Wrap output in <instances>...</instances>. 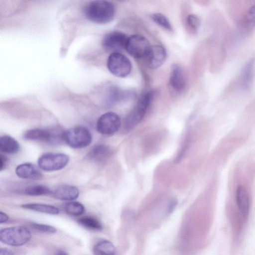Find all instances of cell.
Masks as SVG:
<instances>
[{"instance_id": "obj_1", "label": "cell", "mask_w": 255, "mask_h": 255, "mask_svg": "<svg viewBox=\"0 0 255 255\" xmlns=\"http://www.w3.org/2000/svg\"><path fill=\"white\" fill-rule=\"evenodd\" d=\"M115 14V7L107 0H93L86 5L85 14L88 19L98 24L110 22Z\"/></svg>"}, {"instance_id": "obj_2", "label": "cell", "mask_w": 255, "mask_h": 255, "mask_svg": "<svg viewBox=\"0 0 255 255\" xmlns=\"http://www.w3.org/2000/svg\"><path fill=\"white\" fill-rule=\"evenodd\" d=\"M64 130L58 126L49 128H35L27 130L23 135L25 139L43 141L51 144L63 140Z\"/></svg>"}, {"instance_id": "obj_3", "label": "cell", "mask_w": 255, "mask_h": 255, "mask_svg": "<svg viewBox=\"0 0 255 255\" xmlns=\"http://www.w3.org/2000/svg\"><path fill=\"white\" fill-rule=\"evenodd\" d=\"M31 238L30 232L22 226L3 228L0 231V242L11 246H20L28 242Z\"/></svg>"}, {"instance_id": "obj_4", "label": "cell", "mask_w": 255, "mask_h": 255, "mask_svg": "<svg viewBox=\"0 0 255 255\" xmlns=\"http://www.w3.org/2000/svg\"><path fill=\"white\" fill-rule=\"evenodd\" d=\"M63 140L70 147L81 148L88 146L92 136L90 131L85 127H75L64 130Z\"/></svg>"}, {"instance_id": "obj_5", "label": "cell", "mask_w": 255, "mask_h": 255, "mask_svg": "<svg viewBox=\"0 0 255 255\" xmlns=\"http://www.w3.org/2000/svg\"><path fill=\"white\" fill-rule=\"evenodd\" d=\"M153 98L151 91L145 93L127 117L125 123L126 129L129 130L139 123L144 117Z\"/></svg>"}, {"instance_id": "obj_6", "label": "cell", "mask_w": 255, "mask_h": 255, "mask_svg": "<svg viewBox=\"0 0 255 255\" xmlns=\"http://www.w3.org/2000/svg\"><path fill=\"white\" fill-rule=\"evenodd\" d=\"M107 67L109 71L115 76L124 78L131 70L130 60L119 52H112L107 60Z\"/></svg>"}, {"instance_id": "obj_7", "label": "cell", "mask_w": 255, "mask_h": 255, "mask_svg": "<svg viewBox=\"0 0 255 255\" xmlns=\"http://www.w3.org/2000/svg\"><path fill=\"white\" fill-rule=\"evenodd\" d=\"M68 156L62 153H47L38 160V165L42 170L53 171L64 168L68 163Z\"/></svg>"}, {"instance_id": "obj_8", "label": "cell", "mask_w": 255, "mask_h": 255, "mask_svg": "<svg viewBox=\"0 0 255 255\" xmlns=\"http://www.w3.org/2000/svg\"><path fill=\"white\" fill-rule=\"evenodd\" d=\"M151 46L148 40L139 34L132 35L128 38L125 49L135 58L144 57Z\"/></svg>"}, {"instance_id": "obj_9", "label": "cell", "mask_w": 255, "mask_h": 255, "mask_svg": "<svg viewBox=\"0 0 255 255\" xmlns=\"http://www.w3.org/2000/svg\"><path fill=\"white\" fill-rule=\"evenodd\" d=\"M121 121L119 116L113 112L103 114L97 123V129L99 132L106 135H112L120 128Z\"/></svg>"}, {"instance_id": "obj_10", "label": "cell", "mask_w": 255, "mask_h": 255, "mask_svg": "<svg viewBox=\"0 0 255 255\" xmlns=\"http://www.w3.org/2000/svg\"><path fill=\"white\" fill-rule=\"evenodd\" d=\"M128 37L123 32L114 31L107 33L102 41L103 48L107 51L119 52L125 49Z\"/></svg>"}, {"instance_id": "obj_11", "label": "cell", "mask_w": 255, "mask_h": 255, "mask_svg": "<svg viewBox=\"0 0 255 255\" xmlns=\"http://www.w3.org/2000/svg\"><path fill=\"white\" fill-rule=\"evenodd\" d=\"M166 57V51L159 45L151 46L145 58V63L150 69H156L164 63Z\"/></svg>"}, {"instance_id": "obj_12", "label": "cell", "mask_w": 255, "mask_h": 255, "mask_svg": "<svg viewBox=\"0 0 255 255\" xmlns=\"http://www.w3.org/2000/svg\"><path fill=\"white\" fill-rule=\"evenodd\" d=\"M15 173L21 178L39 179L42 177L39 170L33 164L24 163L18 165L15 168Z\"/></svg>"}, {"instance_id": "obj_13", "label": "cell", "mask_w": 255, "mask_h": 255, "mask_svg": "<svg viewBox=\"0 0 255 255\" xmlns=\"http://www.w3.org/2000/svg\"><path fill=\"white\" fill-rule=\"evenodd\" d=\"M236 204L240 212L244 218L246 219L250 210V200L246 188L243 186H239L236 191Z\"/></svg>"}, {"instance_id": "obj_14", "label": "cell", "mask_w": 255, "mask_h": 255, "mask_svg": "<svg viewBox=\"0 0 255 255\" xmlns=\"http://www.w3.org/2000/svg\"><path fill=\"white\" fill-rule=\"evenodd\" d=\"M169 83L175 91L180 92L183 90L185 81L183 70L177 64H173L171 68Z\"/></svg>"}, {"instance_id": "obj_15", "label": "cell", "mask_w": 255, "mask_h": 255, "mask_svg": "<svg viewBox=\"0 0 255 255\" xmlns=\"http://www.w3.org/2000/svg\"><path fill=\"white\" fill-rule=\"evenodd\" d=\"M79 195V189L71 185H63L57 188L53 192L56 199L63 201H72L77 199Z\"/></svg>"}, {"instance_id": "obj_16", "label": "cell", "mask_w": 255, "mask_h": 255, "mask_svg": "<svg viewBox=\"0 0 255 255\" xmlns=\"http://www.w3.org/2000/svg\"><path fill=\"white\" fill-rule=\"evenodd\" d=\"M111 148L104 144L95 146L88 154V158L95 162H102L108 158L112 154Z\"/></svg>"}, {"instance_id": "obj_17", "label": "cell", "mask_w": 255, "mask_h": 255, "mask_svg": "<svg viewBox=\"0 0 255 255\" xmlns=\"http://www.w3.org/2000/svg\"><path fill=\"white\" fill-rule=\"evenodd\" d=\"M255 60L250 59L243 68L240 79V83L242 89L248 90L250 88L254 77Z\"/></svg>"}, {"instance_id": "obj_18", "label": "cell", "mask_w": 255, "mask_h": 255, "mask_svg": "<svg viewBox=\"0 0 255 255\" xmlns=\"http://www.w3.org/2000/svg\"><path fill=\"white\" fill-rule=\"evenodd\" d=\"M255 27V4L251 6L239 23L241 30L245 32H249Z\"/></svg>"}, {"instance_id": "obj_19", "label": "cell", "mask_w": 255, "mask_h": 255, "mask_svg": "<svg viewBox=\"0 0 255 255\" xmlns=\"http://www.w3.org/2000/svg\"><path fill=\"white\" fill-rule=\"evenodd\" d=\"M20 148L18 142L9 135H3L0 138V150L3 153L13 154Z\"/></svg>"}, {"instance_id": "obj_20", "label": "cell", "mask_w": 255, "mask_h": 255, "mask_svg": "<svg viewBox=\"0 0 255 255\" xmlns=\"http://www.w3.org/2000/svg\"><path fill=\"white\" fill-rule=\"evenodd\" d=\"M22 207L25 209L52 215H57L59 213V209L56 207L45 204H25L22 205Z\"/></svg>"}, {"instance_id": "obj_21", "label": "cell", "mask_w": 255, "mask_h": 255, "mask_svg": "<svg viewBox=\"0 0 255 255\" xmlns=\"http://www.w3.org/2000/svg\"><path fill=\"white\" fill-rule=\"evenodd\" d=\"M116 252L114 245L107 240L97 243L93 247V252L95 255H112L115 254Z\"/></svg>"}, {"instance_id": "obj_22", "label": "cell", "mask_w": 255, "mask_h": 255, "mask_svg": "<svg viewBox=\"0 0 255 255\" xmlns=\"http://www.w3.org/2000/svg\"><path fill=\"white\" fill-rule=\"evenodd\" d=\"M78 223L84 227L95 231H100L103 228L101 222L97 219L91 216H84L79 218Z\"/></svg>"}, {"instance_id": "obj_23", "label": "cell", "mask_w": 255, "mask_h": 255, "mask_svg": "<svg viewBox=\"0 0 255 255\" xmlns=\"http://www.w3.org/2000/svg\"><path fill=\"white\" fill-rule=\"evenodd\" d=\"M63 208L67 214L73 216L81 215L85 211L83 205L77 201L66 203L64 205Z\"/></svg>"}, {"instance_id": "obj_24", "label": "cell", "mask_w": 255, "mask_h": 255, "mask_svg": "<svg viewBox=\"0 0 255 255\" xmlns=\"http://www.w3.org/2000/svg\"><path fill=\"white\" fill-rule=\"evenodd\" d=\"M25 194L30 196H41L50 194L51 190L47 187L41 185H31L26 187L24 190Z\"/></svg>"}, {"instance_id": "obj_25", "label": "cell", "mask_w": 255, "mask_h": 255, "mask_svg": "<svg viewBox=\"0 0 255 255\" xmlns=\"http://www.w3.org/2000/svg\"><path fill=\"white\" fill-rule=\"evenodd\" d=\"M151 18L156 24L168 30H172V27L168 19L161 13H155L151 15Z\"/></svg>"}, {"instance_id": "obj_26", "label": "cell", "mask_w": 255, "mask_h": 255, "mask_svg": "<svg viewBox=\"0 0 255 255\" xmlns=\"http://www.w3.org/2000/svg\"><path fill=\"white\" fill-rule=\"evenodd\" d=\"M31 227L35 230L47 234H53L56 232V229L50 225L38 224V223H32Z\"/></svg>"}, {"instance_id": "obj_27", "label": "cell", "mask_w": 255, "mask_h": 255, "mask_svg": "<svg viewBox=\"0 0 255 255\" xmlns=\"http://www.w3.org/2000/svg\"><path fill=\"white\" fill-rule=\"evenodd\" d=\"M187 22L189 26L195 31L198 29L200 24V20L199 17L194 14L188 15Z\"/></svg>"}, {"instance_id": "obj_28", "label": "cell", "mask_w": 255, "mask_h": 255, "mask_svg": "<svg viewBox=\"0 0 255 255\" xmlns=\"http://www.w3.org/2000/svg\"><path fill=\"white\" fill-rule=\"evenodd\" d=\"M7 162V158L4 155H0V169L1 171L6 166Z\"/></svg>"}, {"instance_id": "obj_29", "label": "cell", "mask_w": 255, "mask_h": 255, "mask_svg": "<svg viewBox=\"0 0 255 255\" xmlns=\"http://www.w3.org/2000/svg\"><path fill=\"white\" fill-rule=\"evenodd\" d=\"M177 204V201L175 199H172L169 204L168 206L167 212L170 213L174 210Z\"/></svg>"}, {"instance_id": "obj_30", "label": "cell", "mask_w": 255, "mask_h": 255, "mask_svg": "<svg viewBox=\"0 0 255 255\" xmlns=\"http://www.w3.org/2000/svg\"><path fill=\"white\" fill-rule=\"evenodd\" d=\"M8 219V216L6 213L1 211L0 213V223H4L6 222Z\"/></svg>"}, {"instance_id": "obj_31", "label": "cell", "mask_w": 255, "mask_h": 255, "mask_svg": "<svg viewBox=\"0 0 255 255\" xmlns=\"http://www.w3.org/2000/svg\"><path fill=\"white\" fill-rule=\"evenodd\" d=\"M13 253L12 251L8 249L5 248H0V255H13Z\"/></svg>"}, {"instance_id": "obj_32", "label": "cell", "mask_w": 255, "mask_h": 255, "mask_svg": "<svg viewBox=\"0 0 255 255\" xmlns=\"http://www.w3.org/2000/svg\"><path fill=\"white\" fill-rule=\"evenodd\" d=\"M55 254L57 255H67L68 254L64 251L60 250L57 251V253H55Z\"/></svg>"}, {"instance_id": "obj_33", "label": "cell", "mask_w": 255, "mask_h": 255, "mask_svg": "<svg viewBox=\"0 0 255 255\" xmlns=\"http://www.w3.org/2000/svg\"><path fill=\"white\" fill-rule=\"evenodd\" d=\"M116 0L122 1V0Z\"/></svg>"}]
</instances>
